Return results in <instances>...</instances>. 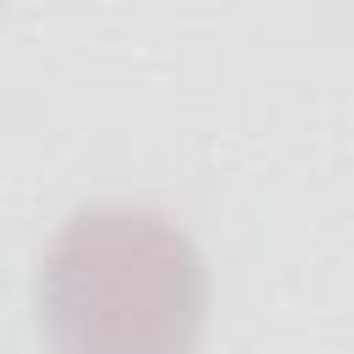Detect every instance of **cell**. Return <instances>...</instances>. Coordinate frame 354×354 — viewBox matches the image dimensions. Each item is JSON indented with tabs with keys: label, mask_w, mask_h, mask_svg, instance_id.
Here are the masks:
<instances>
[{
	"label": "cell",
	"mask_w": 354,
	"mask_h": 354,
	"mask_svg": "<svg viewBox=\"0 0 354 354\" xmlns=\"http://www.w3.org/2000/svg\"><path fill=\"white\" fill-rule=\"evenodd\" d=\"M33 310L50 354H199L210 271L155 205L88 199L50 232Z\"/></svg>",
	"instance_id": "obj_1"
}]
</instances>
